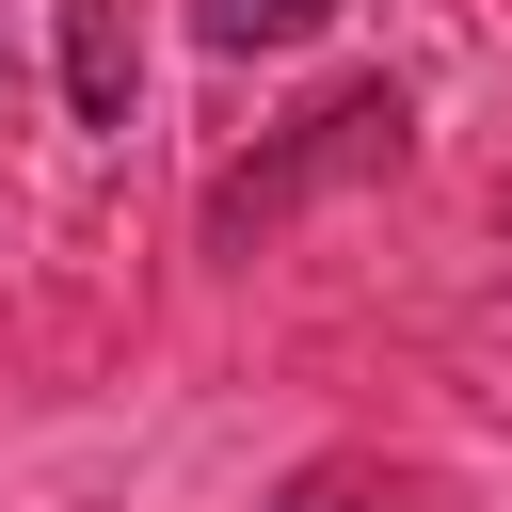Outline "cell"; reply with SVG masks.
<instances>
[{"label": "cell", "mask_w": 512, "mask_h": 512, "mask_svg": "<svg viewBox=\"0 0 512 512\" xmlns=\"http://www.w3.org/2000/svg\"><path fill=\"white\" fill-rule=\"evenodd\" d=\"M400 144H416V112H400V80H336L272 160H240V176H208V208H192V240L208 256H256L272 224H304L320 192H352V176H400Z\"/></svg>", "instance_id": "1"}, {"label": "cell", "mask_w": 512, "mask_h": 512, "mask_svg": "<svg viewBox=\"0 0 512 512\" xmlns=\"http://www.w3.org/2000/svg\"><path fill=\"white\" fill-rule=\"evenodd\" d=\"M128 96H144V16L128 0H64V112L128 128Z\"/></svg>", "instance_id": "2"}, {"label": "cell", "mask_w": 512, "mask_h": 512, "mask_svg": "<svg viewBox=\"0 0 512 512\" xmlns=\"http://www.w3.org/2000/svg\"><path fill=\"white\" fill-rule=\"evenodd\" d=\"M192 32L208 48H304V32H336V0H192Z\"/></svg>", "instance_id": "3"}]
</instances>
